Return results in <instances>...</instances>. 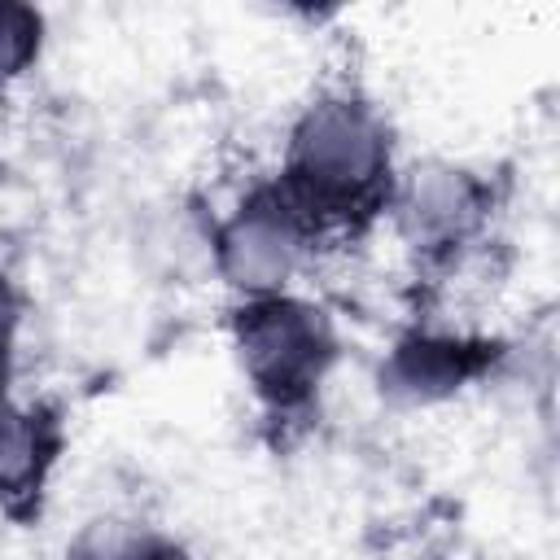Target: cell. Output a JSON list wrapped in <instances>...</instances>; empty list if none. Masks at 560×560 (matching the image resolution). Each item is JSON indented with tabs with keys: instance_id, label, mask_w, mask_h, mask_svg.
Returning <instances> with one entry per match:
<instances>
[{
	"instance_id": "cell-1",
	"label": "cell",
	"mask_w": 560,
	"mask_h": 560,
	"mask_svg": "<svg viewBox=\"0 0 560 560\" xmlns=\"http://www.w3.org/2000/svg\"><path fill=\"white\" fill-rule=\"evenodd\" d=\"M276 179L319 245H350L389 214L394 131L359 88H324L293 118Z\"/></svg>"
},
{
	"instance_id": "cell-2",
	"label": "cell",
	"mask_w": 560,
	"mask_h": 560,
	"mask_svg": "<svg viewBox=\"0 0 560 560\" xmlns=\"http://www.w3.org/2000/svg\"><path fill=\"white\" fill-rule=\"evenodd\" d=\"M241 372L271 424L311 420L328 372L341 359L332 315L298 293L241 298L228 311Z\"/></svg>"
},
{
	"instance_id": "cell-3",
	"label": "cell",
	"mask_w": 560,
	"mask_h": 560,
	"mask_svg": "<svg viewBox=\"0 0 560 560\" xmlns=\"http://www.w3.org/2000/svg\"><path fill=\"white\" fill-rule=\"evenodd\" d=\"M499 210V184L486 171L459 162H424L398 175L389 214L424 276H442L459 267L468 249H477Z\"/></svg>"
},
{
	"instance_id": "cell-4",
	"label": "cell",
	"mask_w": 560,
	"mask_h": 560,
	"mask_svg": "<svg viewBox=\"0 0 560 560\" xmlns=\"http://www.w3.org/2000/svg\"><path fill=\"white\" fill-rule=\"evenodd\" d=\"M324 249L302 210L289 201L280 179H258L232 214H223L210 228V254L219 276L241 293V298H262V293H289V280L302 271V262Z\"/></svg>"
},
{
	"instance_id": "cell-5",
	"label": "cell",
	"mask_w": 560,
	"mask_h": 560,
	"mask_svg": "<svg viewBox=\"0 0 560 560\" xmlns=\"http://www.w3.org/2000/svg\"><path fill=\"white\" fill-rule=\"evenodd\" d=\"M503 359H508V341L503 337L411 328L385 354V363L376 372V385L394 402L424 407V402L455 398L459 389L486 381L490 372L503 368Z\"/></svg>"
},
{
	"instance_id": "cell-6",
	"label": "cell",
	"mask_w": 560,
	"mask_h": 560,
	"mask_svg": "<svg viewBox=\"0 0 560 560\" xmlns=\"http://www.w3.org/2000/svg\"><path fill=\"white\" fill-rule=\"evenodd\" d=\"M61 455L66 411L57 398L0 402V516L13 525H35Z\"/></svg>"
},
{
	"instance_id": "cell-7",
	"label": "cell",
	"mask_w": 560,
	"mask_h": 560,
	"mask_svg": "<svg viewBox=\"0 0 560 560\" xmlns=\"http://www.w3.org/2000/svg\"><path fill=\"white\" fill-rule=\"evenodd\" d=\"M44 48V13L31 4L0 0V88L22 79Z\"/></svg>"
},
{
	"instance_id": "cell-8",
	"label": "cell",
	"mask_w": 560,
	"mask_h": 560,
	"mask_svg": "<svg viewBox=\"0 0 560 560\" xmlns=\"http://www.w3.org/2000/svg\"><path fill=\"white\" fill-rule=\"evenodd\" d=\"M131 542H136V525L101 516L79 529V538L66 547L61 560H131Z\"/></svg>"
},
{
	"instance_id": "cell-9",
	"label": "cell",
	"mask_w": 560,
	"mask_h": 560,
	"mask_svg": "<svg viewBox=\"0 0 560 560\" xmlns=\"http://www.w3.org/2000/svg\"><path fill=\"white\" fill-rule=\"evenodd\" d=\"M22 315H26V293H22V284L13 280V271H9V267H0V402H9Z\"/></svg>"
},
{
	"instance_id": "cell-10",
	"label": "cell",
	"mask_w": 560,
	"mask_h": 560,
	"mask_svg": "<svg viewBox=\"0 0 560 560\" xmlns=\"http://www.w3.org/2000/svg\"><path fill=\"white\" fill-rule=\"evenodd\" d=\"M131 560H192V551L184 542H175L162 529L136 525V542H131Z\"/></svg>"
}]
</instances>
